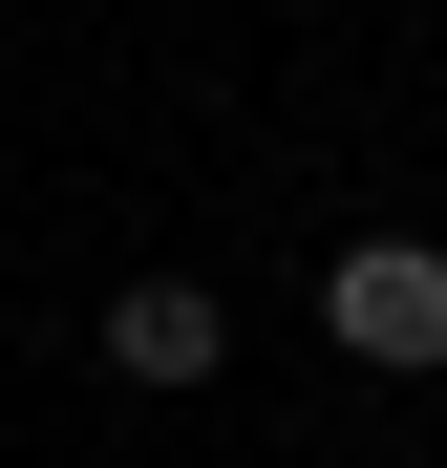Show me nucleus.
I'll return each mask as SVG.
<instances>
[{
	"label": "nucleus",
	"mask_w": 447,
	"mask_h": 468,
	"mask_svg": "<svg viewBox=\"0 0 447 468\" xmlns=\"http://www.w3.org/2000/svg\"><path fill=\"white\" fill-rule=\"evenodd\" d=\"M320 320H341V362L447 383V256H426V234H362V256H320Z\"/></svg>",
	"instance_id": "nucleus-1"
},
{
	"label": "nucleus",
	"mask_w": 447,
	"mask_h": 468,
	"mask_svg": "<svg viewBox=\"0 0 447 468\" xmlns=\"http://www.w3.org/2000/svg\"><path fill=\"white\" fill-rule=\"evenodd\" d=\"M107 362H128V383H213V362H235V320H213L192 277H128V298H107Z\"/></svg>",
	"instance_id": "nucleus-2"
}]
</instances>
